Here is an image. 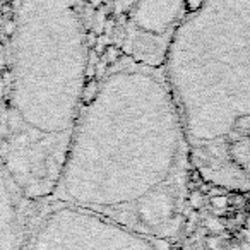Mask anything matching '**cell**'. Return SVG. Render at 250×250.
Returning a JSON list of instances; mask_svg holds the SVG:
<instances>
[{"instance_id":"6da1fadb","label":"cell","mask_w":250,"mask_h":250,"mask_svg":"<svg viewBox=\"0 0 250 250\" xmlns=\"http://www.w3.org/2000/svg\"><path fill=\"white\" fill-rule=\"evenodd\" d=\"M190 168L161 69L124 53L87 87L50 201L167 242L184 221Z\"/></svg>"},{"instance_id":"5b68a950","label":"cell","mask_w":250,"mask_h":250,"mask_svg":"<svg viewBox=\"0 0 250 250\" xmlns=\"http://www.w3.org/2000/svg\"><path fill=\"white\" fill-rule=\"evenodd\" d=\"M194 0H132L124 36L125 55L160 67L171 35Z\"/></svg>"},{"instance_id":"3957f363","label":"cell","mask_w":250,"mask_h":250,"mask_svg":"<svg viewBox=\"0 0 250 250\" xmlns=\"http://www.w3.org/2000/svg\"><path fill=\"white\" fill-rule=\"evenodd\" d=\"M190 163L212 187L249 190L250 0H194L161 60Z\"/></svg>"},{"instance_id":"8992f818","label":"cell","mask_w":250,"mask_h":250,"mask_svg":"<svg viewBox=\"0 0 250 250\" xmlns=\"http://www.w3.org/2000/svg\"><path fill=\"white\" fill-rule=\"evenodd\" d=\"M33 209L0 168V250H24Z\"/></svg>"},{"instance_id":"7a4b0ae2","label":"cell","mask_w":250,"mask_h":250,"mask_svg":"<svg viewBox=\"0 0 250 250\" xmlns=\"http://www.w3.org/2000/svg\"><path fill=\"white\" fill-rule=\"evenodd\" d=\"M87 76L84 0H0V168L31 206L52 197Z\"/></svg>"},{"instance_id":"277c9868","label":"cell","mask_w":250,"mask_h":250,"mask_svg":"<svg viewBox=\"0 0 250 250\" xmlns=\"http://www.w3.org/2000/svg\"><path fill=\"white\" fill-rule=\"evenodd\" d=\"M35 209L24 250H167V242L74 206L46 201Z\"/></svg>"}]
</instances>
